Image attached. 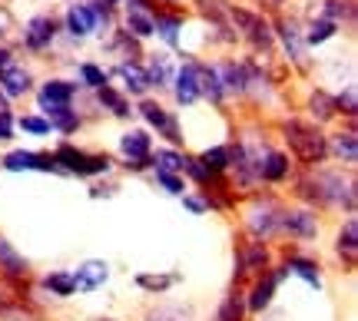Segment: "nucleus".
<instances>
[{
	"mask_svg": "<svg viewBox=\"0 0 358 321\" xmlns=\"http://www.w3.org/2000/svg\"><path fill=\"white\" fill-rule=\"evenodd\" d=\"M57 159L66 163V169L83 172V176H90V172H103V169H106V159H100V156H87V153H80V149H70V146H64V149L57 153Z\"/></svg>",
	"mask_w": 358,
	"mask_h": 321,
	"instance_id": "nucleus-1",
	"label": "nucleus"
},
{
	"mask_svg": "<svg viewBox=\"0 0 358 321\" xmlns=\"http://www.w3.org/2000/svg\"><path fill=\"white\" fill-rule=\"evenodd\" d=\"M196 96H199V66L186 64L176 77V100L182 106H189V103H196Z\"/></svg>",
	"mask_w": 358,
	"mask_h": 321,
	"instance_id": "nucleus-2",
	"label": "nucleus"
},
{
	"mask_svg": "<svg viewBox=\"0 0 358 321\" xmlns=\"http://www.w3.org/2000/svg\"><path fill=\"white\" fill-rule=\"evenodd\" d=\"M96 17H100V7H70V13H66V27H70V33L73 37H87L90 30H93V24H96Z\"/></svg>",
	"mask_w": 358,
	"mask_h": 321,
	"instance_id": "nucleus-3",
	"label": "nucleus"
},
{
	"mask_svg": "<svg viewBox=\"0 0 358 321\" xmlns=\"http://www.w3.org/2000/svg\"><path fill=\"white\" fill-rule=\"evenodd\" d=\"M103 282H106V265H103V262H87V265H80L77 275H73L77 292H96Z\"/></svg>",
	"mask_w": 358,
	"mask_h": 321,
	"instance_id": "nucleus-4",
	"label": "nucleus"
},
{
	"mask_svg": "<svg viewBox=\"0 0 358 321\" xmlns=\"http://www.w3.org/2000/svg\"><path fill=\"white\" fill-rule=\"evenodd\" d=\"M50 40H53V20H47V17L30 20V27H27V47L40 50V47H47Z\"/></svg>",
	"mask_w": 358,
	"mask_h": 321,
	"instance_id": "nucleus-5",
	"label": "nucleus"
},
{
	"mask_svg": "<svg viewBox=\"0 0 358 321\" xmlns=\"http://www.w3.org/2000/svg\"><path fill=\"white\" fill-rule=\"evenodd\" d=\"M70 96H73V87L64 83V80H53V83H47V87L40 90V103L43 106H66Z\"/></svg>",
	"mask_w": 358,
	"mask_h": 321,
	"instance_id": "nucleus-6",
	"label": "nucleus"
},
{
	"mask_svg": "<svg viewBox=\"0 0 358 321\" xmlns=\"http://www.w3.org/2000/svg\"><path fill=\"white\" fill-rule=\"evenodd\" d=\"M0 83H3V93H7V96H20V93H27V87H30V77H27V70H20V66H7V70L0 73Z\"/></svg>",
	"mask_w": 358,
	"mask_h": 321,
	"instance_id": "nucleus-7",
	"label": "nucleus"
},
{
	"mask_svg": "<svg viewBox=\"0 0 358 321\" xmlns=\"http://www.w3.org/2000/svg\"><path fill=\"white\" fill-rule=\"evenodd\" d=\"M7 169H53V159L34 153H10L7 156Z\"/></svg>",
	"mask_w": 358,
	"mask_h": 321,
	"instance_id": "nucleus-8",
	"label": "nucleus"
},
{
	"mask_svg": "<svg viewBox=\"0 0 358 321\" xmlns=\"http://www.w3.org/2000/svg\"><path fill=\"white\" fill-rule=\"evenodd\" d=\"M123 153L133 156V159H143V156L150 153V136H146V133H140V129L127 133V136H123Z\"/></svg>",
	"mask_w": 358,
	"mask_h": 321,
	"instance_id": "nucleus-9",
	"label": "nucleus"
},
{
	"mask_svg": "<svg viewBox=\"0 0 358 321\" xmlns=\"http://www.w3.org/2000/svg\"><path fill=\"white\" fill-rule=\"evenodd\" d=\"M140 3H143V0H133V10H129V20H127V24H129V30H133L136 37H150V33H153V20L143 13Z\"/></svg>",
	"mask_w": 358,
	"mask_h": 321,
	"instance_id": "nucleus-10",
	"label": "nucleus"
},
{
	"mask_svg": "<svg viewBox=\"0 0 358 321\" xmlns=\"http://www.w3.org/2000/svg\"><path fill=\"white\" fill-rule=\"evenodd\" d=\"M0 265L10 271V275H20V271H27V262L17 255V252H13L7 239H0Z\"/></svg>",
	"mask_w": 358,
	"mask_h": 321,
	"instance_id": "nucleus-11",
	"label": "nucleus"
},
{
	"mask_svg": "<svg viewBox=\"0 0 358 321\" xmlns=\"http://www.w3.org/2000/svg\"><path fill=\"white\" fill-rule=\"evenodd\" d=\"M120 77L127 80V87L133 93H143L146 87H150V80H146V73H143L140 66H133V64H123L120 66Z\"/></svg>",
	"mask_w": 358,
	"mask_h": 321,
	"instance_id": "nucleus-12",
	"label": "nucleus"
},
{
	"mask_svg": "<svg viewBox=\"0 0 358 321\" xmlns=\"http://www.w3.org/2000/svg\"><path fill=\"white\" fill-rule=\"evenodd\" d=\"M153 30L159 33V37L166 40V43H176V30H179V20H173V17H156L153 20Z\"/></svg>",
	"mask_w": 358,
	"mask_h": 321,
	"instance_id": "nucleus-13",
	"label": "nucleus"
},
{
	"mask_svg": "<svg viewBox=\"0 0 358 321\" xmlns=\"http://www.w3.org/2000/svg\"><path fill=\"white\" fill-rule=\"evenodd\" d=\"M285 225L295 232H302V235H312V232H315V222H312L306 212H289V216H285Z\"/></svg>",
	"mask_w": 358,
	"mask_h": 321,
	"instance_id": "nucleus-14",
	"label": "nucleus"
},
{
	"mask_svg": "<svg viewBox=\"0 0 358 321\" xmlns=\"http://www.w3.org/2000/svg\"><path fill=\"white\" fill-rule=\"evenodd\" d=\"M47 288L57 292V295H73V292H77L73 275H50V278H47Z\"/></svg>",
	"mask_w": 358,
	"mask_h": 321,
	"instance_id": "nucleus-15",
	"label": "nucleus"
},
{
	"mask_svg": "<svg viewBox=\"0 0 358 321\" xmlns=\"http://www.w3.org/2000/svg\"><path fill=\"white\" fill-rule=\"evenodd\" d=\"M143 116H146V119H150L153 126H163V129L169 133V136H173V123H169L166 113H163V110H159L156 103H146V106H143Z\"/></svg>",
	"mask_w": 358,
	"mask_h": 321,
	"instance_id": "nucleus-16",
	"label": "nucleus"
},
{
	"mask_svg": "<svg viewBox=\"0 0 358 321\" xmlns=\"http://www.w3.org/2000/svg\"><path fill=\"white\" fill-rule=\"evenodd\" d=\"M199 80H203V83H199V93H209L213 100L222 96V90H219V77L213 73V70H199Z\"/></svg>",
	"mask_w": 358,
	"mask_h": 321,
	"instance_id": "nucleus-17",
	"label": "nucleus"
},
{
	"mask_svg": "<svg viewBox=\"0 0 358 321\" xmlns=\"http://www.w3.org/2000/svg\"><path fill=\"white\" fill-rule=\"evenodd\" d=\"M332 33H335V24L319 20V24H312V30H308V43H322V40H329Z\"/></svg>",
	"mask_w": 358,
	"mask_h": 321,
	"instance_id": "nucleus-18",
	"label": "nucleus"
},
{
	"mask_svg": "<svg viewBox=\"0 0 358 321\" xmlns=\"http://www.w3.org/2000/svg\"><path fill=\"white\" fill-rule=\"evenodd\" d=\"M262 176L266 179H282L285 176V159L282 156H268V163L262 166Z\"/></svg>",
	"mask_w": 358,
	"mask_h": 321,
	"instance_id": "nucleus-19",
	"label": "nucleus"
},
{
	"mask_svg": "<svg viewBox=\"0 0 358 321\" xmlns=\"http://www.w3.org/2000/svg\"><path fill=\"white\" fill-rule=\"evenodd\" d=\"M47 113H50V119H53V123H57L60 129H73V126H77V119L66 113V106H50Z\"/></svg>",
	"mask_w": 358,
	"mask_h": 321,
	"instance_id": "nucleus-20",
	"label": "nucleus"
},
{
	"mask_svg": "<svg viewBox=\"0 0 358 321\" xmlns=\"http://www.w3.org/2000/svg\"><path fill=\"white\" fill-rule=\"evenodd\" d=\"M146 80H150V83H163V80H169V64H166V57H156V60H153V70L146 73Z\"/></svg>",
	"mask_w": 358,
	"mask_h": 321,
	"instance_id": "nucleus-21",
	"label": "nucleus"
},
{
	"mask_svg": "<svg viewBox=\"0 0 358 321\" xmlns=\"http://www.w3.org/2000/svg\"><path fill=\"white\" fill-rule=\"evenodd\" d=\"M20 126H24L27 133H37V136L50 133V123H47V119H37V116H24V119H20Z\"/></svg>",
	"mask_w": 358,
	"mask_h": 321,
	"instance_id": "nucleus-22",
	"label": "nucleus"
},
{
	"mask_svg": "<svg viewBox=\"0 0 358 321\" xmlns=\"http://www.w3.org/2000/svg\"><path fill=\"white\" fill-rule=\"evenodd\" d=\"M156 163H159V169L166 172V169H182V156H176V153H156Z\"/></svg>",
	"mask_w": 358,
	"mask_h": 321,
	"instance_id": "nucleus-23",
	"label": "nucleus"
},
{
	"mask_svg": "<svg viewBox=\"0 0 358 321\" xmlns=\"http://www.w3.org/2000/svg\"><path fill=\"white\" fill-rule=\"evenodd\" d=\"M268 298H272V282H266V285H259L256 288V298H252V308H262V305H268Z\"/></svg>",
	"mask_w": 358,
	"mask_h": 321,
	"instance_id": "nucleus-24",
	"label": "nucleus"
},
{
	"mask_svg": "<svg viewBox=\"0 0 358 321\" xmlns=\"http://www.w3.org/2000/svg\"><path fill=\"white\" fill-rule=\"evenodd\" d=\"M289 269H292V271H299V275H302V278H306V282L319 285V275H315V271H312V265H308V262H292V265H289Z\"/></svg>",
	"mask_w": 358,
	"mask_h": 321,
	"instance_id": "nucleus-25",
	"label": "nucleus"
},
{
	"mask_svg": "<svg viewBox=\"0 0 358 321\" xmlns=\"http://www.w3.org/2000/svg\"><path fill=\"white\" fill-rule=\"evenodd\" d=\"M203 163L209 169H222V166H226V149H213V153H206Z\"/></svg>",
	"mask_w": 358,
	"mask_h": 321,
	"instance_id": "nucleus-26",
	"label": "nucleus"
},
{
	"mask_svg": "<svg viewBox=\"0 0 358 321\" xmlns=\"http://www.w3.org/2000/svg\"><path fill=\"white\" fill-rule=\"evenodd\" d=\"M83 80H87L90 87H106V77H103L96 66H83Z\"/></svg>",
	"mask_w": 358,
	"mask_h": 321,
	"instance_id": "nucleus-27",
	"label": "nucleus"
},
{
	"mask_svg": "<svg viewBox=\"0 0 358 321\" xmlns=\"http://www.w3.org/2000/svg\"><path fill=\"white\" fill-rule=\"evenodd\" d=\"M335 149H338V156L345 153V159H355V140H352V136H345V140L338 136V140H335Z\"/></svg>",
	"mask_w": 358,
	"mask_h": 321,
	"instance_id": "nucleus-28",
	"label": "nucleus"
},
{
	"mask_svg": "<svg viewBox=\"0 0 358 321\" xmlns=\"http://www.w3.org/2000/svg\"><path fill=\"white\" fill-rule=\"evenodd\" d=\"M159 182L166 186V193H173V195L182 193V182H179L176 176H169V172H159Z\"/></svg>",
	"mask_w": 358,
	"mask_h": 321,
	"instance_id": "nucleus-29",
	"label": "nucleus"
},
{
	"mask_svg": "<svg viewBox=\"0 0 358 321\" xmlns=\"http://www.w3.org/2000/svg\"><path fill=\"white\" fill-rule=\"evenodd\" d=\"M222 73H226V80H229V83H226L229 90H243V73H239V70H232V66H226Z\"/></svg>",
	"mask_w": 358,
	"mask_h": 321,
	"instance_id": "nucleus-30",
	"label": "nucleus"
},
{
	"mask_svg": "<svg viewBox=\"0 0 358 321\" xmlns=\"http://www.w3.org/2000/svg\"><path fill=\"white\" fill-rule=\"evenodd\" d=\"M153 321H186L182 318V311L179 308H163V311H156Z\"/></svg>",
	"mask_w": 358,
	"mask_h": 321,
	"instance_id": "nucleus-31",
	"label": "nucleus"
},
{
	"mask_svg": "<svg viewBox=\"0 0 358 321\" xmlns=\"http://www.w3.org/2000/svg\"><path fill=\"white\" fill-rule=\"evenodd\" d=\"M0 140H10V116L0 113Z\"/></svg>",
	"mask_w": 358,
	"mask_h": 321,
	"instance_id": "nucleus-32",
	"label": "nucleus"
},
{
	"mask_svg": "<svg viewBox=\"0 0 358 321\" xmlns=\"http://www.w3.org/2000/svg\"><path fill=\"white\" fill-rule=\"evenodd\" d=\"M345 248L348 252L355 248V222H348V229H345Z\"/></svg>",
	"mask_w": 358,
	"mask_h": 321,
	"instance_id": "nucleus-33",
	"label": "nucleus"
},
{
	"mask_svg": "<svg viewBox=\"0 0 358 321\" xmlns=\"http://www.w3.org/2000/svg\"><path fill=\"white\" fill-rule=\"evenodd\" d=\"M7 66H10V53H7V50H0V73H3Z\"/></svg>",
	"mask_w": 358,
	"mask_h": 321,
	"instance_id": "nucleus-34",
	"label": "nucleus"
},
{
	"mask_svg": "<svg viewBox=\"0 0 358 321\" xmlns=\"http://www.w3.org/2000/svg\"><path fill=\"white\" fill-rule=\"evenodd\" d=\"M0 113H7V103H3V96H0Z\"/></svg>",
	"mask_w": 358,
	"mask_h": 321,
	"instance_id": "nucleus-35",
	"label": "nucleus"
},
{
	"mask_svg": "<svg viewBox=\"0 0 358 321\" xmlns=\"http://www.w3.org/2000/svg\"><path fill=\"white\" fill-rule=\"evenodd\" d=\"M110 3H113V0H110Z\"/></svg>",
	"mask_w": 358,
	"mask_h": 321,
	"instance_id": "nucleus-36",
	"label": "nucleus"
}]
</instances>
